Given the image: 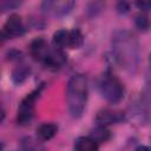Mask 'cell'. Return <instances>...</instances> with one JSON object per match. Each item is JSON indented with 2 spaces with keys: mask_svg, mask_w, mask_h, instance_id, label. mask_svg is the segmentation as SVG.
<instances>
[{
  "mask_svg": "<svg viewBox=\"0 0 151 151\" xmlns=\"http://www.w3.org/2000/svg\"><path fill=\"white\" fill-rule=\"evenodd\" d=\"M112 51L117 64L129 73H136L140 63V46L136 35L127 29H118L112 35Z\"/></svg>",
  "mask_w": 151,
  "mask_h": 151,
  "instance_id": "obj_1",
  "label": "cell"
},
{
  "mask_svg": "<svg viewBox=\"0 0 151 151\" xmlns=\"http://www.w3.org/2000/svg\"><path fill=\"white\" fill-rule=\"evenodd\" d=\"M88 98V85L87 79L84 74H73L67 83L66 99L68 112L73 118L81 117Z\"/></svg>",
  "mask_w": 151,
  "mask_h": 151,
  "instance_id": "obj_2",
  "label": "cell"
},
{
  "mask_svg": "<svg viewBox=\"0 0 151 151\" xmlns=\"http://www.w3.org/2000/svg\"><path fill=\"white\" fill-rule=\"evenodd\" d=\"M99 91L103 98L111 104H117L124 98V86L122 81L110 73L104 74L100 79Z\"/></svg>",
  "mask_w": 151,
  "mask_h": 151,
  "instance_id": "obj_3",
  "label": "cell"
},
{
  "mask_svg": "<svg viewBox=\"0 0 151 151\" xmlns=\"http://www.w3.org/2000/svg\"><path fill=\"white\" fill-rule=\"evenodd\" d=\"M41 90H42V86L37 87L35 90H33L31 93H28L21 100V103L18 107V113H17V122L19 125H27L33 119L35 100L40 96Z\"/></svg>",
  "mask_w": 151,
  "mask_h": 151,
  "instance_id": "obj_4",
  "label": "cell"
},
{
  "mask_svg": "<svg viewBox=\"0 0 151 151\" xmlns=\"http://www.w3.org/2000/svg\"><path fill=\"white\" fill-rule=\"evenodd\" d=\"M74 5V1L70 0H47L41 4V9L52 17H64L73 9Z\"/></svg>",
  "mask_w": 151,
  "mask_h": 151,
  "instance_id": "obj_5",
  "label": "cell"
},
{
  "mask_svg": "<svg viewBox=\"0 0 151 151\" xmlns=\"http://www.w3.org/2000/svg\"><path fill=\"white\" fill-rule=\"evenodd\" d=\"M124 118H125V114L122 111H117L112 109H101L100 111L97 112L96 122L98 125L107 126L111 124L120 123L124 120Z\"/></svg>",
  "mask_w": 151,
  "mask_h": 151,
  "instance_id": "obj_6",
  "label": "cell"
},
{
  "mask_svg": "<svg viewBox=\"0 0 151 151\" xmlns=\"http://www.w3.org/2000/svg\"><path fill=\"white\" fill-rule=\"evenodd\" d=\"M2 31L7 34L8 38H14V37H21L26 32V28L19 14H11L5 22Z\"/></svg>",
  "mask_w": 151,
  "mask_h": 151,
  "instance_id": "obj_7",
  "label": "cell"
},
{
  "mask_svg": "<svg viewBox=\"0 0 151 151\" xmlns=\"http://www.w3.org/2000/svg\"><path fill=\"white\" fill-rule=\"evenodd\" d=\"M67 60L66 54L63 52V50L55 48V47H51L50 52L47 53V55L45 57V59L42 60V65L51 70V71H55L58 68H60Z\"/></svg>",
  "mask_w": 151,
  "mask_h": 151,
  "instance_id": "obj_8",
  "label": "cell"
},
{
  "mask_svg": "<svg viewBox=\"0 0 151 151\" xmlns=\"http://www.w3.org/2000/svg\"><path fill=\"white\" fill-rule=\"evenodd\" d=\"M50 50H51V46L48 45V42L44 38H37L29 45L31 55L40 63H42V60L45 59V57L47 55Z\"/></svg>",
  "mask_w": 151,
  "mask_h": 151,
  "instance_id": "obj_9",
  "label": "cell"
},
{
  "mask_svg": "<svg viewBox=\"0 0 151 151\" xmlns=\"http://www.w3.org/2000/svg\"><path fill=\"white\" fill-rule=\"evenodd\" d=\"M58 132V126L54 123H42L37 127V137L41 142L52 139Z\"/></svg>",
  "mask_w": 151,
  "mask_h": 151,
  "instance_id": "obj_10",
  "label": "cell"
},
{
  "mask_svg": "<svg viewBox=\"0 0 151 151\" xmlns=\"http://www.w3.org/2000/svg\"><path fill=\"white\" fill-rule=\"evenodd\" d=\"M73 149L74 151H99V144L88 136H81L74 140Z\"/></svg>",
  "mask_w": 151,
  "mask_h": 151,
  "instance_id": "obj_11",
  "label": "cell"
},
{
  "mask_svg": "<svg viewBox=\"0 0 151 151\" xmlns=\"http://www.w3.org/2000/svg\"><path fill=\"white\" fill-rule=\"evenodd\" d=\"M88 137L92 138L97 144H100V143H105V142H107L110 139L111 132H110V130L106 126L97 125L94 129L91 130Z\"/></svg>",
  "mask_w": 151,
  "mask_h": 151,
  "instance_id": "obj_12",
  "label": "cell"
},
{
  "mask_svg": "<svg viewBox=\"0 0 151 151\" xmlns=\"http://www.w3.org/2000/svg\"><path fill=\"white\" fill-rule=\"evenodd\" d=\"M53 47L63 50L65 47H68V31L67 29H58L53 33L52 38Z\"/></svg>",
  "mask_w": 151,
  "mask_h": 151,
  "instance_id": "obj_13",
  "label": "cell"
},
{
  "mask_svg": "<svg viewBox=\"0 0 151 151\" xmlns=\"http://www.w3.org/2000/svg\"><path fill=\"white\" fill-rule=\"evenodd\" d=\"M31 73V68L26 65H19L17 66L12 72V79L15 84H22Z\"/></svg>",
  "mask_w": 151,
  "mask_h": 151,
  "instance_id": "obj_14",
  "label": "cell"
},
{
  "mask_svg": "<svg viewBox=\"0 0 151 151\" xmlns=\"http://www.w3.org/2000/svg\"><path fill=\"white\" fill-rule=\"evenodd\" d=\"M84 44V35L80 29L73 28L68 31V47L70 48H79Z\"/></svg>",
  "mask_w": 151,
  "mask_h": 151,
  "instance_id": "obj_15",
  "label": "cell"
},
{
  "mask_svg": "<svg viewBox=\"0 0 151 151\" xmlns=\"http://www.w3.org/2000/svg\"><path fill=\"white\" fill-rule=\"evenodd\" d=\"M21 146L24 151H41L42 146L39 143V139H34L31 137H26L21 140Z\"/></svg>",
  "mask_w": 151,
  "mask_h": 151,
  "instance_id": "obj_16",
  "label": "cell"
},
{
  "mask_svg": "<svg viewBox=\"0 0 151 151\" xmlns=\"http://www.w3.org/2000/svg\"><path fill=\"white\" fill-rule=\"evenodd\" d=\"M134 24H136L137 28H138L139 31H143V32L147 31V29H149V27H150V21H149V18H147V17H146L144 13H140V14H138V15L136 17Z\"/></svg>",
  "mask_w": 151,
  "mask_h": 151,
  "instance_id": "obj_17",
  "label": "cell"
},
{
  "mask_svg": "<svg viewBox=\"0 0 151 151\" xmlns=\"http://www.w3.org/2000/svg\"><path fill=\"white\" fill-rule=\"evenodd\" d=\"M129 9H130V6H129L127 2H125V1H120V2H118V5H117V11H118L119 13L125 14V13L129 12Z\"/></svg>",
  "mask_w": 151,
  "mask_h": 151,
  "instance_id": "obj_18",
  "label": "cell"
},
{
  "mask_svg": "<svg viewBox=\"0 0 151 151\" xmlns=\"http://www.w3.org/2000/svg\"><path fill=\"white\" fill-rule=\"evenodd\" d=\"M20 5V2H14V1H11V2H2L0 4V8L2 7L4 9H8V8H12V7H18Z\"/></svg>",
  "mask_w": 151,
  "mask_h": 151,
  "instance_id": "obj_19",
  "label": "cell"
},
{
  "mask_svg": "<svg viewBox=\"0 0 151 151\" xmlns=\"http://www.w3.org/2000/svg\"><path fill=\"white\" fill-rule=\"evenodd\" d=\"M136 5H137V7H138V8L143 9V11H149V9H150V7H151L150 2H137Z\"/></svg>",
  "mask_w": 151,
  "mask_h": 151,
  "instance_id": "obj_20",
  "label": "cell"
},
{
  "mask_svg": "<svg viewBox=\"0 0 151 151\" xmlns=\"http://www.w3.org/2000/svg\"><path fill=\"white\" fill-rule=\"evenodd\" d=\"M8 39V37H7V34L4 32V31H0V47L6 42V40Z\"/></svg>",
  "mask_w": 151,
  "mask_h": 151,
  "instance_id": "obj_21",
  "label": "cell"
},
{
  "mask_svg": "<svg viewBox=\"0 0 151 151\" xmlns=\"http://www.w3.org/2000/svg\"><path fill=\"white\" fill-rule=\"evenodd\" d=\"M134 151H150V149L147 146H145V145H139V146H137L134 149Z\"/></svg>",
  "mask_w": 151,
  "mask_h": 151,
  "instance_id": "obj_22",
  "label": "cell"
},
{
  "mask_svg": "<svg viewBox=\"0 0 151 151\" xmlns=\"http://www.w3.org/2000/svg\"><path fill=\"white\" fill-rule=\"evenodd\" d=\"M4 119H5V110H4L2 106L0 105V124L4 122Z\"/></svg>",
  "mask_w": 151,
  "mask_h": 151,
  "instance_id": "obj_23",
  "label": "cell"
},
{
  "mask_svg": "<svg viewBox=\"0 0 151 151\" xmlns=\"http://www.w3.org/2000/svg\"><path fill=\"white\" fill-rule=\"evenodd\" d=\"M2 149H4V145H2V143L0 142V151H2Z\"/></svg>",
  "mask_w": 151,
  "mask_h": 151,
  "instance_id": "obj_24",
  "label": "cell"
}]
</instances>
